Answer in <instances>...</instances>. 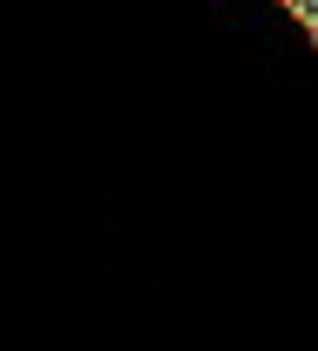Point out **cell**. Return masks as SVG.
<instances>
[{
  "mask_svg": "<svg viewBox=\"0 0 318 351\" xmlns=\"http://www.w3.org/2000/svg\"><path fill=\"white\" fill-rule=\"evenodd\" d=\"M305 20H312V34H318V0H305Z\"/></svg>",
  "mask_w": 318,
  "mask_h": 351,
  "instance_id": "6da1fadb",
  "label": "cell"
}]
</instances>
